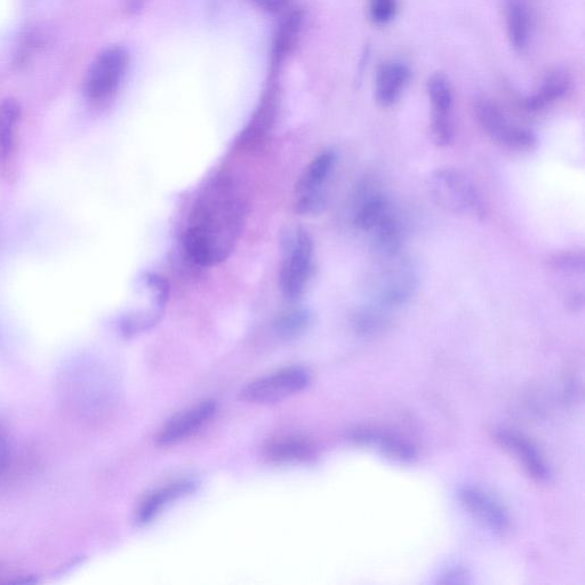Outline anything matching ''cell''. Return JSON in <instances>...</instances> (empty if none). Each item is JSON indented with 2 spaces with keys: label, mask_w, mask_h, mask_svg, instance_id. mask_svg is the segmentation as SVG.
Segmentation results:
<instances>
[{
  "label": "cell",
  "mask_w": 585,
  "mask_h": 585,
  "mask_svg": "<svg viewBox=\"0 0 585 585\" xmlns=\"http://www.w3.org/2000/svg\"><path fill=\"white\" fill-rule=\"evenodd\" d=\"M243 187L234 174L213 176L192 205L182 247L198 267L219 266L234 252L246 218Z\"/></svg>",
  "instance_id": "1"
},
{
  "label": "cell",
  "mask_w": 585,
  "mask_h": 585,
  "mask_svg": "<svg viewBox=\"0 0 585 585\" xmlns=\"http://www.w3.org/2000/svg\"><path fill=\"white\" fill-rule=\"evenodd\" d=\"M429 194L444 210L471 220L486 219L488 207L477 184L454 167L437 168L428 179Z\"/></svg>",
  "instance_id": "2"
},
{
  "label": "cell",
  "mask_w": 585,
  "mask_h": 585,
  "mask_svg": "<svg viewBox=\"0 0 585 585\" xmlns=\"http://www.w3.org/2000/svg\"><path fill=\"white\" fill-rule=\"evenodd\" d=\"M315 245L307 230L294 228L285 234L282 244L279 283L285 298L301 299L314 271Z\"/></svg>",
  "instance_id": "3"
},
{
  "label": "cell",
  "mask_w": 585,
  "mask_h": 585,
  "mask_svg": "<svg viewBox=\"0 0 585 585\" xmlns=\"http://www.w3.org/2000/svg\"><path fill=\"white\" fill-rule=\"evenodd\" d=\"M338 164V152L325 149L304 168L294 188V210L304 216L323 213L328 202V187Z\"/></svg>",
  "instance_id": "4"
},
{
  "label": "cell",
  "mask_w": 585,
  "mask_h": 585,
  "mask_svg": "<svg viewBox=\"0 0 585 585\" xmlns=\"http://www.w3.org/2000/svg\"><path fill=\"white\" fill-rule=\"evenodd\" d=\"M140 291L144 304L131 311L122 322V332L132 336L148 332L163 318L168 300L170 285L166 278L154 272H147L140 280Z\"/></svg>",
  "instance_id": "5"
},
{
  "label": "cell",
  "mask_w": 585,
  "mask_h": 585,
  "mask_svg": "<svg viewBox=\"0 0 585 585\" xmlns=\"http://www.w3.org/2000/svg\"><path fill=\"white\" fill-rule=\"evenodd\" d=\"M310 372L301 366L282 368L275 373L263 376L248 383L240 392L245 402L252 404H272L280 402L309 386Z\"/></svg>",
  "instance_id": "6"
},
{
  "label": "cell",
  "mask_w": 585,
  "mask_h": 585,
  "mask_svg": "<svg viewBox=\"0 0 585 585\" xmlns=\"http://www.w3.org/2000/svg\"><path fill=\"white\" fill-rule=\"evenodd\" d=\"M475 115L484 132L502 147L517 151H530L535 149L536 144H538V139L532 131L511 123L498 104L491 100H477Z\"/></svg>",
  "instance_id": "7"
},
{
  "label": "cell",
  "mask_w": 585,
  "mask_h": 585,
  "mask_svg": "<svg viewBox=\"0 0 585 585\" xmlns=\"http://www.w3.org/2000/svg\"><path fill=\"white\" fill-rule=\"evenodd\" d=\"M128 67V54L122 47H111L94 60L86 77V94L94 102H104L122 84Z\"/></svg>",
  "instance_id": "8"
},
{
  "label": "cell",
  "mask_w": 585,
  "mask_h": 585,
  "mask_svg": "<svg viewBox=\"0 0 585 585\" xmlns=\"http://www.w3.org/2000/svg\"><path fill=\"white\" fill-rule=\"evenodd\" d=\"M216 411H218V404L211 399L187 408L186 411L176 414L166 422L158 432L156 443L164 447L183 442L206 426L213 419Z\"/></svg>",
  "instance_id": "9"
},
{
  "label": "cell",
  "mask_w": 585,
  "mask_h": 585,
  "mask_svg": "<svg viewBox=\"0 0 585 585\" xmlns=\"http://www.w3.org/2000/svg\"><path fill=\"white\" fill-rule=\"evenodd\" d=\"M416 287L414 272L407 263L396 262L383 272L379 300L387 306H399L411 299Z\"/></svg>",
  "instance_id": "10"
},
{
  "label": "cell",
  "mask_w": 585,
  "mask_h": 585,
  "mask_svg": "<svg viewBox=\"0 0 585 585\" xmlns=\"http://www.w3.org/2000/svg\"><path fill=\"white\" fill-rule=\"evenodd\" d=\"M460 499L463 506L475 515L480 522H483L492 530L498 532L507 531L509 528V517L492 496L475 487H464L460 492Z\"/></svg>",
  "instance_id": "11"
},
{
  "label": "cell",
  "mask_w": 585,
  "mask_h": 585,
  "mask_svg": "<svg viewBox=\"0 0 585 585\" xmlns=\"http://www.w3.org/2000/svg\"><path fill=\"white\" fill-rule=\"evenodd\" d=\"M197 487L196 479L186 478L159 488L148 495L140 504L138 512H136V520L140 525L149 524L168 504L194 493Z\"/></svg>",
  "instance_id": "12"
},
{
  "label": "cell",
  "mask_w": 585,
  "mask_h": 585,
  "mask_svg": "<svg viewBox=\"0 0 585 585\" xmlns=\"http://www.w3.org/2000/svg\"><path fill=\"white\" fill-rule=\"evenodd\" d=\"M411 79V70L402 62L382 64L376 74L375 98L380 106L389 108L402 96Z\"/></svg>",
  "instance_id": "13"
},
{
  "label": "cell",
  "mask_w": 585,
  "mask_h": 585,
  "mask_svg": "<svg viewBox=\"0 0 585 585\" xmlns=\"http://www.w3.org/2000/svg\"><path fill=\"white\" fill-rule=\"evenodd\" d=\"M276 110V96L274 93H268L264 96L250 124L240 133L236 148L243 151L259 147L263 140L267 138L272 125L275 123Z\"/></svg>",
  "instance_id": "14"
},
{
  "label": "cell",
  "mask_w": 585,
  "mask_h": 585,
  "mask_svg": "<svg viewBox=\"0 0 585 585\" xmlns=\"http://www.w3.org/2000/svg\"><path fill=\"white\" fill-rule=\"evenodd\" d=\"M572 79L564 69H555L544 77L539 90L527 96L524 100V108L527 111L538 112L551 106L552 103L563 99L570 91Z\"/></svg>",
  "instance_id": "15"
},
{
  "label": "cell",
  "mask_w": 585,
  "mask_h": 585,
  "mask_svg": "<svg viewBox=\"0 0 585 585\" xmlns=\"http://www.w3.org/2000/svg\"><path fill=\"white\" fill-rule=\"evenodd\" d=\"M267 458L276 463H302L315 458L316 447L306 438L284 437L266 447Z\"/></svg>",
  "instance_id": "16"
},
{
  "label": "cell",
  "mask_w": 585,
  "mask_h": 585,
  "mask_svg": "<svg viewBox=\"0 0 585 585\" xmlns=\"http://www.w3.org/2000/svg\"><path fill=\"white\" fill-rule=\"evenodd\" d=\"M499 442L514 452L525 464V468L530 474L539 480L547 479L549 471L544 463L542 456L536 448L515 432L501 431L498 435Z\"/></svg>",
  "instance_id": "17"
},
{
  "label": "cell",
  "mask_w": 585,
  "mask_h": 585,
  "mask_svg": "<svg viewBox=\"0 0 585 585\" xmlns=\"http://www.w3.org/2000/svg\"><path fill=\"white\" fill-rule=\"evenodd\" d=\"M507 30L510 44L517 52H524L531 40V15L522 0H508L506 5Z\"/></svg>",
  "instance_id": "18"
},
{
  "label": "cell",
  "mask_w": 585,
  "mask_h": 585,
  "mask_svg": "<svg viewBox=\"0 0 585 585\" xmlns=\"http://www.w3.org/2000/svg\"><path fill=\"white\" fill-rule=\"evenodd\" d=\"M372 244L376 253L384 259L397 258L402 250L403 232L394 215L387 214L372 231Z\"/></svg>",
  "instance_id": "19"
},
{
  "label": "cell",
  "mask_w": 585,
  "mask_h": 585,
  "mask_svg": "<svg viewBox=\"0 0 585 585\" xmlns=\"http://www.w3.org/2000/svg\"><path fill=\"white\" fill-rule=\"evenodd\" d=\"M390 213L387 199L378 192H367L362 199L358 200L352 215V223L363 232L372 231L383 220L384 216Z\"/></svg>",
  "instance_id": "20"
},
{
  "label": "cell",
  "mask_w": 585,
  "mask_h": 585,
  "mask_svg": "<svg viewBox=\"0 0 585 585\" xmlns=\"http://www.w3.org/2000/svg\"><path fill=\"white\" fill-rule=\"evenodd\" d=\"M427 90L432 106V120L453 119L454 94L450 79L443 72H436L429 78Z\"/></svg>",
  "instance_id": "21"
},
{
  "label": "cell",
  "mask_w": 585,
  "mask_h": 585,
  "mask_svg": "<svg viewBox=\"0 0 585 585\" xmlns=\"http://www.w3.org/2000/svg\"><path fill=\"white\" fill-rule=\"evenodd\" d=\"M314 324V314L307 308H292L280 314L274 323L279 339L293 341L300 339Z\"/></svg>",
  "instance_id": "22"
},
{
  "label": "cell",
  "mask_w": 585,
  "mask_h": 585,
  "mask_svg": "<svg viewBox=\"0 0 585 585\" xmlns=\"http://www.w3.org/2000/svg\"><path fill=\"white\" fill-rule=\"evenodd\" d=\"M354 439L358 443L376 447V450L381 451L394 460L410 462L415 458L413 447L403 442V440L396 439L392 436L376 434V432L374 434V432L362 430L355 432Z\"/></svg>",
  "instance_id": "23"
},
{
  "label": "cell",
  "mask_w": 585,
  "mask_h": 585,
  "mask_svg": "<svg viewBox=\"0 0 585 585\" xmlns=\"http://www.w3.org/2000/svg\"><path fill=\"white\" fill-rule=\"evenodd\" d=\"M20 117L18 102L10 99L0 103V164L6 163L12 155Z\"/></svg>",
  "instance_id": "24"
},
{
  "label": "cell",
  "mask_w": 585,
  "mask_h": 585,
  "mask_svg": "<svg viewBox=\"0 0 585 585\" xmlns=\"http://www.w3.org/2000/svg\"><path fill=\"white\" fill-rule=\"evenodd\" d=\"M301 18L298 13H294L286 19L283 23L282 29L279 31L277 43L275 46V59L282 60L298 35L300 30Z\"/></svg>",
  "instance_id": "25"
},
{
  "label": "cell",
  "mask_w": 585,
  "mask_h": 585,
  "mask_svg": "<svg viewBox=\"0 0 585 585\" xmlns=\"http://www.w3.org/2000/svg\"><path fill=\"white\" fill-rule=\"evenodd\" d=\"M397 8V0H368V12L376 26H386L394 20Z\"/></svg>",
  "instance_id": "26"
},
{
  "label": "cell",
  "mask_w": 585,
  "mask_h": 585,
  "mask_svg": "<svg viewBox=\"0 0 585 585\" xmlns=\"http://www.w3.org/2000/svg\"><path fill=\"white\" fill-rule=\"evenodd\" d=\"M551 263L556 269L565 272H573V274H583L584 272V259L582 254L572 252L556 254L552 258Z\"/></svg>",
  "instance_id": "27"
},
{
  "label": "cell",
  "mask_w": 585,
  "mask_h": 585,
  "mask_svg": "<svg viewBox=\"0 0 585 585\" xmlns=\"http://www.w3.org/2000/svg\"><path fill=\"white\" fill-rule=\"evenodd\" d=\"M13 448L10 435L3 422H0V482L8 474L12 466Z\"/></svg>",
  "instance_id": "28"
},
{
  "label": "cell",
  "mask_w": 585,
  "mask_h": 585,
  "mask_svg": "<svg viewBox=\"0 0 585 585\" xmlns=\"http://www.w3.org/2000/svg\"><path fill=\"white\" fill-rule=\"evenodd\" d=\"M382 322V315L378 310L364 309L357 312L354 324L359 332L370 333L378 330Z\"/></svg>",
  "instance_id": "29"
},
{
  "label": "cell",
  "mask_w": 585,
  "mask_h": 585,
  "mask_svg": "<svg viewBox=\"0 0 585 585\" xmlns=\"http://www.w3.org/2000/svg\"><path fill=\"white\" fill-rule=\"evenodd\" d=\"M253 2L266 10H278L287 3V0H253Z\"/></svg>",
  "instance_id": "30"
}]
</instances>
